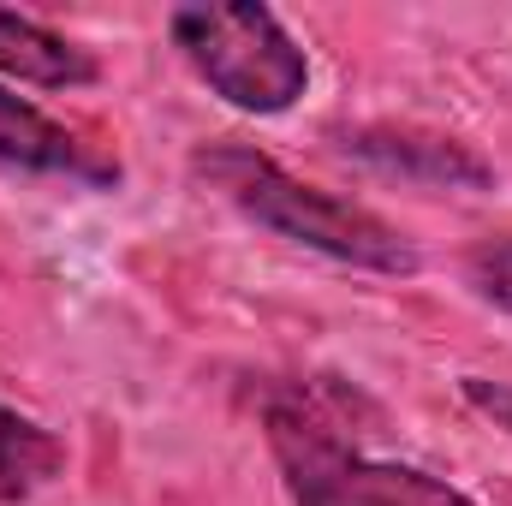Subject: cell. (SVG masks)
<instances>
[{"mask_svg": "<svg viewBox=\"0 0 512 506\" xmlns=\"http://www.w3.org/2000/svg\"><path fill=\"white\" fill-rule=\"evenodd\" d=\"M197 179L209 191H221L245 221L304 245V251H322L334 262H352V268H376V274H417V262H423L417 245L399 227H387L376 209L292 179L286 167H274L268 155H256L245 143L197 149Z\"/></svg>", "mask_w": 512, "mask_h": 506, "instance_id": "6da1fadb", "label": "cell"}, {"mask_svg": "<svg viewBox=\"0 0 512 506\" xmlns=\"http://www.w3.org/2000/svg\"><path fill=\"white\" fill-rule=\"evenodd\" d=\"M173 42L185 48L197 78L245 114H280L310 84L304 48L268 6H179Z\"/></svg>", "mask_w": 512, "mask_h": 506, "instance_id": "7a4b0ae2", "label": "cell"}, {"mask_svg": "<svg viewBox=\"0 0 512 506\" xmlns=\"http://www.w3.org/2000/svg\"><path fill=\"white\" fill-rule=\"evenodd\" d=\"M268 441H274V459L298 506H471L459 489H447L429 471L387 465V459H370L334 441L328 423H316L298 405L268 411Z\"/></svg>", "mask_w": 512, "mask_h": 506, "instance_id": "3957f363", "label": "cell"}, {"mask_svg": "<svg viewBox=\"0 0 512 506\" xmlns=\"http://www.w3.org/2000/svg\"><path fill=\"white\" fill-rule=\"evenodd\" d=\"M346 155L370 161L376 173L399 185H423V191H495V167L471 143L423 126H358L346 131Z\"/></svg>", "mask_w": 512, "mask_h": 506, "instance_id": "277c9868", "label": "cell"}, {"mask_svg": "<svg viewBox=\"0 0 512 506\" xmlns=\"http://www.w3.org/2000/svg\"><path fill=\"white\" fill-rule=\"evenodd\" d=\"M0 72L18 84H42V90H78L96 78V60L78 42H66L60 30L0 6Z\"/></svg>", "mask_w": 512, "mask_h": 506, "instance_id": "5b68a950", "label": "cell"}, {"mask_svg": "<svg viewBox=\"0 0 512 506\" xmlns=\"http://www.w3.org/2000/svg\"><path fill=\"white\" fill-rule=\"evenodd\" d=\"M0 167H24V173H90L102 179V167L78 149V137L54 126L48 114H36L30 102H18L12 90H0Z\"/></svg>", "mask_w": 512, "mask_h": 506, "instance_id": "8992f818", "label": "cell"}, {"mask_svg": "<svg viewBox=\"0 0 512 506\" xmlns=\"http://www.w3.org/2000/svg\"><path fill=\"white\" fill-rule=\"evenodd\" d=\"M60 465H66V447L42 423L0 405V501H30L60 477Z\"/></svg>", "mask_w": 512, "mask_h": 506, "instance_id": "52a82bcc", "label": "cell"}, {"mask_svg": "<svg viewBox=\"0 0 512 506\" xmlns=\"http://www.w3.org/2000/svg\"><path fill=\"white\" fill-rule=\"evenodd\" d=\"M465 280L477 286V298L512 310V239H495V245H477L465 256Z\"/></svg>", "mask_w": 512, "mask_h": 506, "instance_id": "ba28073f", "label": "cell"}, {"mask_svg": "<svg viewBox=\"0 0 512 506\" xmlns=\"http://www.w3.org/2000/svg\"><path fill=\"white\" fill-rule=\"evenodd\" d=\"M459 393L483 411V417H495L501 429H512V387L507 381H489V376H465L459 381Z\"/></svg>", "mask_w": 512, "mask_h": 506, "instance_id": "9c48e42d", "label": "cell"}]
</instances>
